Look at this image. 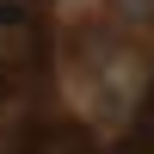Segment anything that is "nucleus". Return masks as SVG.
Masks as SVG:
<instances>
[{
    "mask_svg": "<svg viewBox=\"0 0 154 154\" xmlns=\"http://www.w3.org/2000/svg\"><path fill=\"white\" fill-rule=\"evenodd\" d=\"M0 154H99V142L74 117H31L0 136Z\"/></svg>",
    "mask_w": 154,
    "mask_h": 154,
    "instance_id": "1",
    "label": "nucleus"
},
{
    "mask_svg": "<svg viewBox=\"0 0 154 154\" xmlns=\"http://www.w3.org/2000/svg\"><path fill=\"white\" fill-rule=\"evenodd\" d=\"M123 25H154V0H105Z\"/></svg>",
    "mask_w": 154,
    "mask_h": 154,
    "instance_id": "2",
    "label": "nucleus"
},
{
    "mask_svg": "<svg viewBox=\"0 0 154 154\" xmlns=\"http://www.w3.org/2000/svg\"><path fill=\"white\" fill-rule=\"evenodd\" d=\"M130 142H148V148H154V86H148L142 111H136V136H130Z\"/></svg>",
    "mask_w": 154,
    "mask_h": 154,
    "instance_id": "3",
    "label": "nucleus"
},
{
    "mask_svg": "<svg viewBox=\"0 0 154 154\" xmlns=\"http://www.w3.org/2000/svg\"><path fill=\"white\" fill-rule=\"evenodd\" d=\"M117 154H154V148H148V142H123Z\"/></svg>",
    "mask_w": 154,
    "mask_h": 154,
    "instance_id": "4",
    "label": "nucleus"
}]
</instances>
